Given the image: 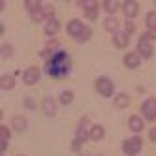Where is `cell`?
<instances>
[{"label": "cell", "mask_w": 156, "mask_h": 156, "mask_svg": "<svg viewBox=\"0 0 156 156\" xmlns=\"http://www.w3.org/2000/svg\"><path fill=\"white\" fill-rule=\"evenodd\" d=\"M72 102H73V94H72L70 90H64V92L60 94V104L68 105V104H72Z\"/></svg>", "instance_id": "22"}, {"label": "cell", "mask_w": 156, "mask_h": 156, "mask_svg": "<svg viewBox=\"0 0 156 156\" xmlns=\"http://www.w3.org/2000/svg\"><path fill=\"white\" fill-rule=\"evenodd\" d=\"M122 9H124V15L132 19V17L137 15V12H139V4L133 2V0H126V2L122 4Z\"/></svg>", "instance_id": "8"}, {"label": "cell", "mask_w": 156, "mask_h": 156, "mask_svg": "<svg viewBox=\"0 0 156 156\" xmlns=\"http://www.w3.org/2000/svg\"><path fill=\"white\" fill-rule=\"evenodd\" d=\"M0 137H2V143H0V149H2V154H4V151L8 149V139H9V130H8L6 126H2V128H0Z\"/></svg>", "instance_id": "15"}, {"label": "cell", "mask_w": 156, "mask_h": 156, "mask_svg": "<svg viewBox=\"0 0 156 156\" xmlns=\"http://www.w3.org/2000/svg\"><path fill=\"white\" fill-rule=\"evenodd\" d=\"M105 28L111 30V32H117V28H119V21H117L115 17H107V21H105Z\"/></svg>", "instance_id": "21"}, {"label": "cell", "mask_w": 156, "mask_h": 156, "mask_svg": "<svg viewBox=\"0 0 156 156\" xmlns=\"http://www.w3.org/2000/svg\"><path fill=\"white\" fill-rule=\"evenodd\" d=\"M88 137H90L92 141H100L104 137V128L100 126V124H92L90 132H88Z\"/></svg>", "instance_id": "14"}, {"label": "cell", "mask_w": 156, "mask_h": 156, "mask_svg": "<svg viewBox=\"0 0 156 156\" xmlns=\"http://www.w3.org/2000/svg\"><path fill=\"white\" fill-rule=\"evenodd\" d=\"M85 13H87V17L90 19V21H94V19H96V15H98V8H92V9H87Z\"/></svg>", "instance_id": "26"}, {"label": "cell", "mask_w": 156, "mask_h": 156, "mask_svg": "<svg viewBox=\"0 0 156 156\" xmlns=\"http://www.w3.org/2000/svg\"><path fill=\"white\" fill-rule=\"evenodd\" d=\"M13 85H15V79L12 75H4L2 79H0V87L4 88V90H9V88H13Z\"/></svg>", "instance_id": "17"}, {"label": "cell", "mask_w": 156, "mask_h": 156, "mask_svg": "<svg viewBox=\"0 0 156 156\" xmlns=\"http://www.w3.org/2000/svg\"><path fill=\"white\" fill-rule=\"evenodd\" d=\"M141 137L139 136H133V137H130V139H126L124 141V145H122V151H124V154H128V156H136L139 151H141Z\"/></svg>", "instance_id": "4"}, {"label": "cell", "mask_w": 156, "mask_h": 156, "mask_svg": "<svg viewBox=\"0 0 156 156\" xmlns=\"http://www.w3.org/2000/svg\"><path fill=\"white\" fill-rule=\"evenodd\" d=\"M68 70H70V60H68V55L64 51L55 53L49 58V62L45 64V72L51 77H62V75L68 73Z\"/></svg>", "instance_id": "1"}, {"label": "cell", "mask_w": 156, "mask_h": 156, "mask_svg": "<svg viewBox=\"0 0 156 156\" xmlns=\"http://www.w3.org/2000/svg\"><path fill=\"white\" fill-rule=\"evenodd\" d=\"M141 113L147 120H156V98H147L141 105Z\"/></svg>", "instance_id": "6"}, {"label": "cell", "mask_w": 156, "mask_h": 156, "mask_svg": "<svg viewBox=\"0 0 156 156\" xmlns=\"http://www.w3.org/2000/svg\"><path fill=\"white\" fill-rule=\"evenodd\" d=\"M128 124H130V130H132V132H141V130L145 128V124H143V119H141V117H137V115L130 117Z\"/></svg>", "instance_id": "13"}, {"label": "cell", "mask_w": 156, "mask_h": 156, "mask_svg": "<svg viewBox=\"0 0 156 156\" xmlns=\"http://www.w3.org/2000/svg\"><path fill=\"white\" fill-rule=\"evenodd\" d=\"M58 28H60V23L55 17H49L47 19V23H45V34L47 36H55L58 32Z\"/></svg>", "instance_id": "10"}, {"label": "cell", "mask_w": 156, "mask_h": 156, "mask_svg": "<svg viewBox=\"0 0 156 156\" xmlns=\"http://www.w3.org/2000/svg\"><path fill=\"white\" fill-rule=\"evenodd\" d=\"M12 124H13V130H17V132H23V130L27 128V119H25V117H13Z\"/></svg>", "instance_id": "16"}, {"label": "cell", "mask_w": 156, "mask_h": 156, "mask_svg": "<svg viewBox=\"0 0 156 156\" xmlns=\"http://www.w3.org/2000/svg\"><path fill=\"white\" fill-rule=\"evenodd\" d=\"M2 156H4V154H2Z\"/></svg>", "instance_id": "30"}, {"label": "cell", "mask_w": 156, "mask_h": 156, "mask_svg": "<svg viewBox=\"0 0 156 156\" xmlns=\"http://www.w3.org/2000/svg\"><path fill=\"white\" fill-rule=\"evenodd\" d=\"M79 4L85 8V12L87 9H92V8H98V2H94V0H81Z\"/></svg>", "instance_id": "25"}, {"label": "cell", "mask_w": 156, "mask_h": 156, "mask_svg": "<svg viewBox=\"0 0 156 156\" xmlns=\"http://www.w3.org/2000/svg\"><path fill=\"white\" fill-rule=\"evenodd\" d=\"M23 79L27 85H36L40 81V70L36 68V66H30V68L23 73Z\"/></svg>", "instance_id": "7"}, {"label": "cell", "mask_w": 156, "mask_h": 156, "mask_svg": "<svg viewBox=\"0 0 156 156\" xmlns=\"http://www.w3.org/2000/svg\"><path fill=\"white\" fill-rule=\"evenodd\" d=\"M85 122H87V119H83L81 120V124L77 126V143H83L85 139H87V132H85Z\"/></svg>", "instance_id": "18"}, {"label": "cell", "mask_w": 156, "mask_h": 156, "mask_svg": "<svg viewBox=\"0 0 156 156\" xmlns=\"http://www.w3.org/2000/svg\"><path fill=\"white\" fill-rule=\"evenodd\" d=\"M119 4H120V2H113V0L109 2V0H105V2H104V8H105V12H107V13H115L117 9L120 8Z\"/></svg>", "instance_id": "20"}, {"label": "cell", "mask_w": 156, "mask_h": 156, "mask_svg": "<svg viewBox=\"0 0 156 156\" xmlns=\"http://www.w3.org/2000/svg\"><path fill=\"white\" fill-rule=\"evenodd\" d=\"M115 105L117 107H128L130 105V98L126 94H117L115 96Z\"/></svg>", "instance_id": "19"}, {"label": "cell", "mask_w": 156, "mask_h": 156, "mask_svg": "<svg viewBox=\"0 0 156 156\" xmlns=\"http://www.w3.org/2000/svg\"><path fill=\"white\" fill-rule=\"evenodd\" d=\"M25 105H27L28 109H34V102H32L30 98H25Z\"/></svg>", "instance_id": "28"}, {"label": "cell", "mask_w": 156, "mask_h": 156, "mask_svg": "<svg viewBox=\"0 0 156 156\" xmlns=\"http://www.w3.org/2000/svg\"><path fill=\"white\" fill-rule=\"evenodd\" d=\"M43 111H45L47 117H53L55 113H57V104H55L53 98H43Z\"/></svg>", "instance_id": "12"}, {"label": "cell", "mask_w": 156, "mask_h": 156, "mask_svg": "<svg viewBox=\"0 0 156 156\" xmlns=\"http://www.w3.org/2000/svg\"><path fill=\"white\" fill-rule=\"evenodd\" d=\"M124 66L130 68V70L137 68V66H139V53H128L124 57Z\"/></svg>", "instance_id": "11"}, {"label": "cell", "mask_w": 156, "mask_h": 156, "mask_svg": "<svg viewBox=\"0 0 156 156\" xmlns=\"http://www.w3.org/2000/svg\"><path fill=\"white\" fill-rule=\"evenodd\" d=\"M147 27L156 32V13H154V12H151V13L147 15Z\"/></svg>", "instance_id": "24"}, {"label": "cell", "mask_w": 156, "mask_h": 156, "mask_svg": "<svg viewBox=\"0 0 156 156\" xmlns=\"http://www.w3.org/2000/svg\"><path fill=\"white\" fill-rule=\"evenodd\" d=\"M96 90L102 94V96H111V94H113V90H115V85H113V81H111L109 77H98Z\"/></svg>", "instance_id": "5"}, {"label": "cell", "mask_w": 156, "mask_h": 156, "mask_svg": "<svg viewBox=\"0 0 156 156\" xmlns=\"http://www.w3.org/2000/svg\"><path fill=\"white\" fill-rule=\"evenodd\" d=\"M154 38L152 32H143L139 36V43H137V49H139V55L145 58H151L152 57V45H151V40Z\"/></svg>", "instance_id": "3"}, {"label": "cell", "mask_w": 156, "mask_h": 156, "mask_svg": "<svg viewBox=\"0 0 156 156\" xmlns=\"http://www.w3.org/2000/svg\"><path fill=\"white\" fill-rule=\"evenodd\" d=\"M149 136H151V139H152V141H156V126H154V128H151Z\"/></svg>", "instance_id": "29"}, {"label": "cell", "mask_w": 156, "mask_h": 156, "mask_svg": "<svg viewBox=\"0 0 156 156\" xmlns=\"http://www.w3.org/2000/svg\"><path fill=\"white\" fill-rule=\"evenodd\" d=\"M66 28H68V34L77 41H87L90 38V28H87L79 19H72Z\"/></svg>", "instance_id": "2"}, {"label": "cell", "mask_w": 156, "mask_h": 156, "mask_svg": "<svg viewBox=\"0 0 156 156\" xmlns=\"http://www.w3.org/2000/svg\"><path fill=\"white\" fill-rule=\"evenodd\" d=\"M113 43H115L119 49H124L128 43H130L128 32H115V34H113Z\"/></svg>", "instance_id": "9"}, {"label": "cell", "mask_w": 156, "mask_h": 156, "mask_svg": "<svg viewBox=\"0 0 156 156\" xmlns=\"http://www.w3.org/2000/svg\"><path fill=\"white\" fill-rule=\"evenodd\" d=\"M12 55V45H4L2 47V57H9Z\"/></svg>", "instance_id": "27"}, {"label": "cell", "mask_w": 156, "mask_h": 156, "mask_svg": "<svg viewBox=\"0 0 156 156\" xmlns=\"http://www.w3.org/2000/svg\"><path fill=\"white\" fill-rule=\"evenodd\" d=\"M25 4H27V9H28L30 13H34V12L40 9V2H38V0H27Z\"/></svg>", "instance_id": "23"}]
</instances>
